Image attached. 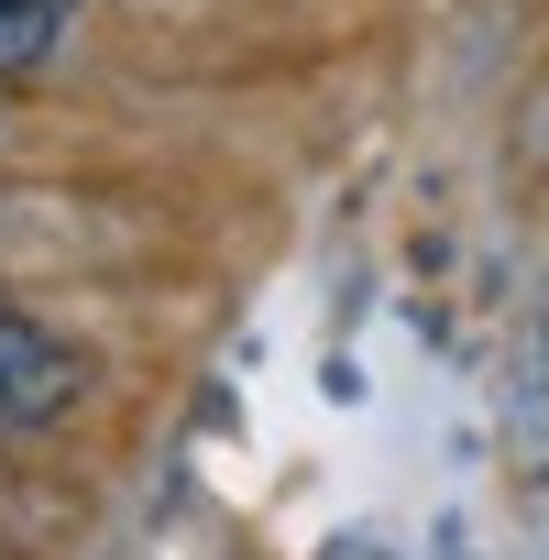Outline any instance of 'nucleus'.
<instances>
[{"label": "nucleus", "mask_w": 549, "mask_h": 560, "mask_svg": "<svg viewBox=\"0 0 549 560\" xmlns=\"http://www.w3.org/2000/svg\"><path fill=\"white\" fill-rule=\"evenodd\" d=\"M67 45V0H0V78H34Z\"/></svg>", "instance_id": "2"}, {"label": "nucleus", "mask_w": 549, "mask_h": 560, "mask_svg": "<svg viewBox=\"0 0 549 560\" xmlns=\"http://www.w3.org/2000/svg\"><path fill=\"white\" fill-rule=\"evenodd\" d=\"M78 396H89V363H78L34 308L0 298V429H56Z\"/></svg>", "instance_id": "1"}]
</instances>
